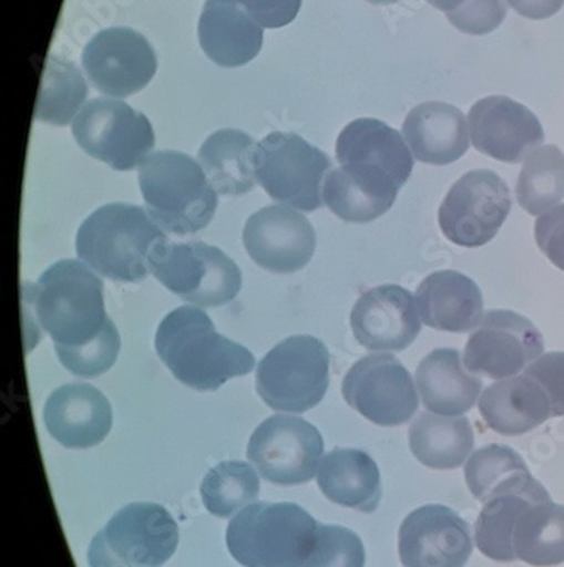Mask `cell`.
<instances>
[{"mask_svg": "<svg viewBox=\"0 0 564 567\" xmlns=\"http://www.w3.org/2000/svg\"><path fill=\"white\" fill-rule=\"evenodd\" d=\"M155 349L177 381L201 393L219 390L255 368L250 350L219 334L196 306L175 308L162 320Z\"/></svg>", "mask_w": 564, "mask_h": 567, "instance_id": "6da1fadb", "label": "cell"}, {"mask_svg": "<svg viewBox=\"0 0 564 567\" xmlns=\"http://www.w3.org/2000/svg\"><path fill=\"white\" fill-rule=\"evenodd\" d=\"M168 240L146 209L113 203L95 209L79 228L76 255L92 270L116 280L140 282L150 274V255Z\"/></svg>", "mask_w": 564, "mask_h": 567, "instance_id": "7a4b0ae2", "label": "cell"}, {"mask_svg": "<svg viewBox=\"0 0 564 567\" xmlns=\"http://www.w3.org/2000/svg\"><path fill=\"white\" fill-rule=\"evenodd\" d=\"M30 288V286H28ZM25 302L55 347H84L111 320L104 309L102 280L79 260H60L41 274Z\"/></svg>", "mask_w": 564, "mask_h": 567, "instance_id": "3957f363", "label": "cell"}, {"mask_svg": "<svg viewBox=\"0 0 564 567\" xmlns=\"http://www.w3.org/2000/svg\"><path fill=\"white\" fill-rule=\"evenodd\" d=\"M139 184L150 218L168 234H196L212 223L218 208L208 175L186 153H153L140 165Z\"/></svg>", "mask_w": 564, "mask_h": 567, "instance_id": "277c9868", "label": "cell"}, {"mask_svg": "<svg viewBox=\"0 0 564 567\" xmlns=\"http://www.w3.org/2000/svg\"><path fill=\"white\" fill-rule=\"evenodd\" d=\"M317 528L296 503H252L229 522L226 546L244 567H301Z\"/></svg>", "mask_w": 564, "mask_h": 567, "instance_id": "5b68a950", "label": "cell"}, {"mask_svg": "<svg viewBox=\"0 0 564 567\" xmlns=\"http://www.w3.org/2000/svg\"><path fill=\"white\" fill-rule=\"evenodd\" d=\"M330 382V353L310 334L277 343L257 368V393L274 411L305 413L325 398Z\"/></svg>", "mask_w": 564, "mask_h": 567, "instance_id": "8992f818", "label": "cell"}, {"mask_svg": "<svg viewBox=\"0 0 564 567\" xmlns=\"http://www.w3.org/2000/svg\"><path fill=\"white\" fill-rule=\"evenodd\" d=\"M150 272L178 298L204 308L229 305L242 289L237 264L203 241L165 240L150 255Z\"/></svg>", "mask_w": 564, "mask_h": 567, "instance_id": "52a82bcc", "label": "cell"}, {"mask_svg": "<svg viewBox=\"0 0 564 567\" xmlns=\"http://www.w3.org/2000/svg\"><path fill=\"white\" fill-rule=\"evenodd\" d=\"M177 546V524L164 506L132 503L92 538L88 557L91 567H161Z\"/></svg>", "mask_w": 564, "mask_h": 567, "instance_id": "ba28073f", "label": "cell"}, {"mask_svg": "<svg viewBox=\"0 0 564 567\" xmlns=\"http://www.w3.org/2000/svg\"><path fill=\"white\" fill-rule=\"evenodd\" d=\"M331 171L327 153L293 133H270L257 148V178L277 203L305 213L324 206V181Z\"/></svg>", "mask_w": 564, "mask_h": 567, "instance_id": "9c48e42d", "label": "cell"}, {"mask_svg": "<svg viewBox=\"0 0 564 567\" xmlns=\"http://www.w3.org/2000/svg\"><path fill=\"white\" fill-rule=\"evenodd\" d=\"M72 135L82 150L114 171H133L155 148L145 114L116 99H92L76 114Z\"/></svg>", "mask_w": 564, "mask_h": 567, "instance_id": "30bf717a", "label": "cell"}, {"mask_svg": "<svg viewBox=\"0 0 564 567\" xmlns=\"http://www.w3.org/2000/svg\"><path fill=\"white\" fill-rule=\"evenodd\" d=\"M337 161L357 183L397 199L413 172V155L400 132L379 120L361 117L343 127Z\"/></svg>", "mask_w": 564, "mask_h": 567, "instance_id": "8fae6325", "label": "cell"}, {"mask_svg": "<svg viewBox=\"0 0 564 567\" xmlns=\"http://www.w3.org/2000/svg\"><path fill=\"white\" fill-rule=\"evenodd\" d=\"M512 212V194L496 172L480 168L459 178L439 209L442 234L458 247L490 244Z\"/></svg>", "mask_w": 564, "mask_h": 567, "instance_id": "7c38bea8", "label": "cell"}, {"mask_svg": "<svg viewBox=\"0 0 564 567\" xmlns=\"http://www.w3.org/2000/svg\"><path fill=\"white\" fill-rule=\"evenodd\" d=\"M324 455L317 426L298 416L264 420L248 441L247 457L260 476L277 486H299L314 480Z\"/></svg>", "mask_w": 564, "mask_h": 567, "instance_id": "4fadbf2b", "label": "cell"}, {"mask_svg": "<svg viewBox=\"0 0 564 567\" xmlns=\"http://www.w3.org/2000/svg\"><path fill=\"white\" fill-rule=\"evenodd\" d=\"M342 394L352 410L379 426L404 425L419 410L412 374L390 353L357 360L343 378Z\"/></svg>", "mask_w": 564, "mask_h": 567, "instance_id": "5bb4252c", "label": "cell"}, {"mask_svg": "<svg viewBox=\"0 0 564 567\" xmlns=\"http://www.w3.org/2000/svg\"><path fill=\"white\" fill-rule=\"evenodd\" d=\"M543 352V334L529 318L510 309H493L468 340L464 368L471 374L509 379L527 369Z\"/></svg>", "mask_w": 564, "mask_h": 567, "instance_id": "9a60e30c", "label": "cell"}, {"mask_svg": "<svg viewBox=\"0 0 564 567\" xmlns=\"http://www.w3.org/2000/svg\"><path fill=\"white\" fill-rule=\"evenodd\" d=\"M82 65L102 94L127 97L150 84L157 72V56L139 31L110 28L95 34L85 47Z\"/></svg>", "mask_w": 564, "mask_h": 567, "instance_id": "2e32d148", "label": "cell"}, {"mask_svg": "<svg viewBox=\"0 0 564 567\" xmlns=\"http://www.w3.org/2000/svg\"><path fill=\"white\" fill-rule=\"evenodd\" d=\"M398 554L403 567H464L473 554L470 524L449 506H420L401 524Z\"/></svg>", "mask_w": 564, "mask_h": 567, "instance_id": "e0dca14e", "label": "cell"}, {"mask_svg": "<svg viewBox=\"0 0 564 567\" xmlns=\"http://www.w3.org/2000/svg\"><path fill=\"white\" fill-rule=\"evenodd\" d=\"M244 245L250 259L264 270L293 274L305 269L317 248L310 219L289 206L276 204L245 223Z\"/></svg>", "mask_w": 564, "mask_h": 567, "instance_id": "ac0fdd59", "label": "cell"}, {"mask_svg": "<svg viewBox=\"0 0 564 567\" xmlns=\"http://www.w3.org/2000/svg\"><path fill=\"white\" fill-rule=\"evenodd\" d=\"M470 138L478 152L505 164H521L544 143L541 121L506 95H490L471 107Z\"/></svg>", "mask_w": 564, "mask_h": 567, "instance_id": "d6986e66", "label": "cell"}, {"mask_svg": "<svg viewBox=\"0 0 564 567\" xmlns=\"http://www.w3.org/2000/svg\"><path fill=\"white\" fill-rule=\"evenodd\" d=\"M416 296L394 284L362 292L350 313L353 337L371 352H401L422 330Z\"/></svg>", "mask_w": 564, "mask_h": 567, "instance_id": "ffe728a7", "label": "cell"}, {"mask_svg": "<svg viewBox=\"0 0 564 567\" xmlns=\"http://www.w3.org/2000/svg\"><path fill=\"white\" fill-rule=\"evenodd\" d=\"M44 425L63 447L91 449L111 432L113 410L94 385L65 384L48 398Z\"/></svg>", "mask_w": 564, "mask_h": 567, "instance_id": "44dd1931", "label": "cell"}, {"mask_svg": "<svg viewBox=\"0 0 564 567\" xmlns=\"http://www.w3.org/2000/svg\"><path fill=\"white\" fill-rule=\"evenodd\" d=\"M197 34L206 56L225 69L252 62L263 48V25L238 0H206Z\"/></svg>", "mask_w": 564, "mask_h": 567, "instance_id": "7402d4cb", "label": "cell"}, {"mask_svg": "<svg viewBox=\"0 0 564 567\" xmlns=\"http://www.w3.org/2000/svg\"><path fill=\"white\" fill-rule=\"evenodd\" d=\"M403 136L413 157L423 164L449 165L470 148V126L458 107L427 101L413 107L403 123Z\"/></svg>", "mask_w": 564, "mask_h": 567, "instance_id": "603a6c76", "label": "cell"}, {"mask_svg": "<svg viewBox=\"0 0 564 567\" xmlns=\"http://www.w3.org/2000/svg\"><path fill=\"white\" fill-rule=\"evenodd\" d=\"M423 323L433 330L466 333L483 320V295L478 284L455 270L430 274L417 289Z\"/></svg>", "mask_w": 564, "mask_h": 567, "instance_id": "cb8c5ba5", "label": "cell"}, {"mask_svg": "<svg viewBox=\"0 0 564 567\" xmlns=\"http://www.w3.org/2000/svg\"><path fill=\"white\" fill-rule=\"evenodd\" d=\"M478 408L486 426L505 436L524 435L553 416L546 391L525 374L489 385Z\"/></svg>", "mask_w": 564, "mask_h": 567, "instance_id": "d4e9b609", "label": "cell"}, {"mask_svg": "<svg viewBox=\"0 0 564 567\" xmlns=\"http://www.w3.org/2000/svg\"><path fill=\"white\" fill-rule=\"evenodd\" d=\"M416 379L427 410L442 416L464 415L483 390L481 379L461 364L455 349L432 350L417 368Z\"/></svg>", "mask_w": 564, "mask_h": 567, "instance_id": "484cf974", "label": "cell"}, {"mask_svg": "<svg viewBox=\"0 0 564 567\" xmlns=\"http://www.w3.org/2000/svg\"><path fill=\"white\" fill-rule=\"evenodd\" d=\"M321 493L336 505L372 513L381 502V474L371 455L357 449H336L321 458L317 474Z\"/></svg>", "mask_w": 564, "mask_h": 567, "instance_id": "4316f807", "label": "cell"}, {"mask_svg": "<svg viewBox=\"0 0 564 567\" xmlns=\"http://www.w3.org/2000/svg\"><path fill=\"white\" fill-rule=\"evenodd\" d=\"M471 495L480 503L505 495H529L551 499L540 481L532 477L524 458L509 445L490 444L468 458L464 467Z\"/></svg>", "mask_w": 564, "mask_h": 567, "instance_id": "83f0119b", "label": "cell"}, {"mask_svg": "<svg viewBox=\"0 0 564 567\" xmlns=\"http://www.w3.org/2000/svg\"><path fill=\"white\" fill-rule=\"evenodd\" d=\"M259 143L240 130H219L199 148V164L216 193L242 196L257 184Z\"/></svg>", "mask_w": 564, "mask_h": 567, "instance_id": "f1b7e54d", "label": "cell"}, {"mask_svg": "<svg viewBox=\"0 0 564 567\" xmlns=\"http://www.w3.org/2000/svg\"><path fill=\"white\" fill-rule=\"evenodd\" d=\"M410 451L430 470L451 471L463 466L474 447L473 426L463 416L422 413L408 430Z\"/></svg>", "mask_w": 564, "mask_h": 567, "instance_id": "f546056e", "label": "cell"}, {"mask_svg": "<svg viewBox=\"0 0 564 567\" xmlns=\"http://www.w3.org/2000/svg\"><path fill=\"white\" fill-rule=\"evenodd\" d=\"M517 560L534 567H553L564 563V506L557 503H532L519 517L514 530Z\"/></svg>", "mask_w": 564, "mask_h": 567, "instance_id": "4dcf8cb0", "label": "cell"}, {"mask_svg": "<svg viewBox=\"0 0 564 567\" xmlns=\"http://www.w3.org/2000/svg\"><path fill=\"white\" fill-rule=\"evenodd\" d=\"M88 94V84L75 63L62 56H48L34 117L41 123L66 126L84 107Z\"/></svg>", "mask_w": 564, "mask_h": 567, "instance_id": "1f68e13d", "label": "cell"}, {"mask_svg": "<svg viewBox=\"0 0 564 567\" xmlns=\"http://www.w3.org/2000/svg\"><path fill=\"white\" fill-rule=\"evenodd\" d=\"M515 194L532 216L544 215L564 199V155L556 145L541 146L525 158Z\"/></svg>", "mask_w": 564, "mask_h": 567, "instance_id": "d6a6232c", "label": "cell"}, {"mask_svg": "<svg viewBox=\"0 0 564 567\" xmlns=\"http://www.w3.org/2000/svg\"><path fill=\"white\" fill-rule=\"evenodd\" d=\"M551 502L529 495H505L484 503L474 525V543L496 563H514V530L521 513L532 503Z\"/></svg>", "mask_w": 564, "mask_h": 567, "instance_id": "836d02e7", "label": "cell"}, {"mask_svg": "<svg viewBox=\"0 0 564 567\" xmlns=\"http://www.w3.org/2000/svg\"><path fill=\"white\" fill-rule=\"evenodd\" d=\"M259 474L247 462L226 461L213 467L201 484L204 508L228 518L259 498Z\"/></svg>", "mask_w": 564, "mask_h": 567, "instance_id": "e575fe53", "label": "cell"}, {"mask_svg": "<svg viewBox=\"0 0 564 567\" xmlns=\"http://www.w3.org/2000/svg\"><path fill=\"white\" fill-rule=\"evenodd\" d=\"M324 203L343 221L371 223L387 215L394 199L362 186L339 167L331 168L325 177Z\"/></svg>", "mask_w": 564, "mask_h": 567, "instance_id": "d590c367", "label": "cell"}, {"mask_svg": "<svg viewBox=\"0 0 564 567\" xmlns=\"http://www.w3.org/2000/svg\"><path fill=\"white\" fill-rule=\"evenodd\" d=\"M361 537L342 525L318 524L314 547L301 567H365Z\"/></svg>", "mask_w": 564, "mask_h": 567, "instance_id": "8d00e7d4", "label": "cell"}, {"mask_svg": "<svg viewBox=\"0 0 564 567\" xmlns=\"http://www.w3.org/2000/svg\"><path fill=\"white\" fill-rule=\"evenodd\" d=\"M121 339L113 321H107L98 339L84 347H55L57 355L66 371L76 378H99L116 364Z\"/></svg>", "mask_w": 564, "mask_h": 567, "instance_id": "74e56055", "label": "cell"}, {"mask_svg": "<svg viewBox=\"0 0 564 567\" xmlns=\"http://www.w3.org/2000/svg\"><path fill=\"white\" fill-rule=\"evenodd\" d=\"M445 16L461 33L483 37L493 33L505 21L506 0H466L461 8Z\"/></svg>", "mask_w": 564, "mask_h": 567, "instance_id": "f35d334b", "label": "cell"}, {"mask_svg": "<svg viewBox=\"0 0 564 567\" xmlns=\"http://www.w3.org/2000/svg\"><path fill=\"white\" fill-rule=\"evenodd\" d=\"M525 375L546 391L553 416H564V352L544 353L525 369Z\"/></svg>", "mask_w": 564, "mask_h": 567, "instance_id": "ab89813d", "label": "cell"}, {"mask_svg": "<svg viewBox=\"0 0 564 567\" xmlns=\"http://www.w3.org/2000/svg\"><path fill=\"white\" fill-rule=\"evenodd\" d=\"M535 241L547 259L564 269V204L544 213L535 221Z\"/></svg>", "mask_w": 564, "mask_h": 567, "instance_id": "60d3db41", "label": "cell"}, {"mask_svg": "<svg viewBox=\"0 0 564 567\" xmlns=\"http://www.w3.org/2000/svg\"><path fill=\"white\" fill-rule=\"evenodd\" d=\"M248 16L263 28L276 30L295 21L301 8V0H238Z\"/></svg>", "mask_w": 564, "mask_h": 567, "instance_id": "b9f144b4", "label": "cell"}, {"mask_svg": "<svg viewBox=\"0 0 564 567\" xmlns=\"http://www.w3.org/2000/svg\"><path fill=\"white\" fill-rule=\"evenodd\" d=\"M517 14L534 21L550 19L563 9L564 0H506Z\"/></svg>", "mask_w": 564, "mask_h": 567, "instance_id": "7bdbcfd3", "label": "cell"}, {"mask_svg": "<svg viewBox=\"0 0 564 567\" xmlns=\"http://www.w3.org/2000/svg\"><path fill=\"white\" fill-rule=\"evenodd\" d=\"M427 2H429L432 8L449 14V12H454L455 9L461 8L466 0H427Z\"/></svg>", "mask_w": 564, "mask_h": 567, "instance_id": "ee69618b", "label": "cell"}, {"mask_svg": "<svg viewBox=\"0 0 564 567\" xmlns=\"http://www.w3.org/2000/svg\"><path fill=\"white\" fill-rule=\"evenodd\" d=\"M366 2L375 6H391L397 4V2H400V0H366Z\"/></svg>", "mask_w": 564, "mask_h": 567, "instance_id": "f6af8a7d", "label": "cell"}, {"mask_svg": "<svg viewBox=\"0 0 564 567\" xmlns=\"http://www.w3.org/2000/svg\"><path fill=\"white\" fill-rule=\"evenodd\" d=\"M564 270V269H563Z\"/></svg>", "mask_w": 564, "mask_h": 567, "instance_id": "bcb514c9", "label": "cell"}]
</instances>
